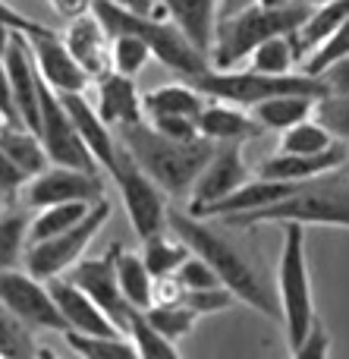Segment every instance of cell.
<instances>
[{"label": "cell", "mask_w": 349, "mask_h": 359, "mask_svg": "<svg viewBox=\"0 0 349 359\" xmlns=\"http://www.w3.org/2000/svg\"><path fill=\"white\" fill-rule=\"evenodd\" d=\"M167 221H170L173 236H180L195 255H201V259L218 271V278L224 280V287H230V290L236 293L239 303L252 306V309L264 318L283 322L277 287H271L268 280L262 278V271L249 262V255L233 240H227L220 230H214L211 224H208V217H195V215H189V211L170 208Z\"/></svg>", "instance_id": "obj_1"}, {"label": "cell", "mask_w": 349, "mask_h": 359, "mask_svg": "<svg viewBox=\"0 0 349 359\" xmlns=\"http://www.w3.org/2000/svg\"><path fill=\"white\" fill-rule=\"evenodd\" d=\"M120 142L129 149V155L167 196H186L192 192L195 180L205 170V164L214 158L218 142L199 136V139H173L164 136L161 130L138 120V123L120 126Z\"/></svg>", "instance_id": "obj_2"}, {"label": "cell", "mask_w": 349, "mask_h": 359, "mask_svg": "<svg viewBox=\"0 0 349 359\" xmlns=\"http://www.w3.org/2000/svg\"><path fill=\"white\" fill-rule=\"evenodd\" d=\"M92 10H94V16L104 22V29L111 38L120 35V32H136V35H142L145 41L151 44L157 60H161L167 69L180 73L183 79H192V76L211 69V57H208L199 44L189 41V35L173 22V19L164 22V19L155 16V13L132 10V6L120 4V0H94Z\"/></svg>", "instance_id": "obj_3"}, {"label": "cell", "mask_w": 349, "mask_h": 359, "mask_svg": "<svg viewBox=\"0 0 349 359\" xmlns=\"http://www.w3.org/2000/svg\"><path fill=\"white\" fill-rule=\"evenodd\" d=\"M318 224V227H346L349 230V174L334 170V174L315 177L293 189L287 198L268 205V208L249 211V215L227 217V227H255V224Z\"/></svg>", "instance_id": "obj_4"}, {"label": "cell", "mask_w": 349, "mask_h": 359, "mask_svg": "<svg viewBox=\"0 0 349 359\" xmlns=\"http://www.w3.org/2000/svg\"><path fill=\"white\" fill-rule=\"evenodd\" d=\"M312 6L293 0L287 6H262L249 4L245 10L233 13V16L218 19V32H214V48H211V67L218 69H233L252 57L258 44H264L274 35H293Z\"/></svg>", "instance_id": "obj_5"}, {"label": "cell", "mask_w": 349, "mask_h": 359, "mask_svg": "<svg viewBox=\"0 0 349 359\" xmlns=\"http://www.w3.org/2000/svg\"><path fill=\"white\" fill-rule=\"evenodd\" d=\"M277 297H280L283 328H287L290 353L302 344L318 316H315L312 278H308V255H306V224L287 221L283 224V249L277 265Z\"/></svg>", "instance_id": "obj_6"}, {"label": "cell", "mask_w": 349, "mask_h": 359, "mask_svg": "<svg viewBox=\"0 0 349 359\" xmlns=\"http://www.w3.org/2000/svg\"><path fill=\"white\" fill-rule=\"evenodd\" d=\"M192 82L199 92H205L208 98L218 101H230L239 107H255L258 101H268L274 95H290V92H302V95H315V98H325L327 86L321 76L312 73H287V76H268L258 73V69H205V73L192 76Z\"/></svg>", "instance_id": "obj_7"}, {"label": "cell", "mask_w": 349, "mask_h": 359, "mask_svg": "<svg viewBox=\"0 0 349 359\" xmlns=\"http://www.w3.org/2000/svg\"><path fill=\"white\" fill-rule=\"evenodd\" d=\"M107 221H111V205H107V198H101L76 227L63 230L57 236H48V240L29 243V249H25V268L41 280L63 278L76 262L85 259V249L92 246V240L101 233V227Z\"/></svg>", "instance_id": "obj_8"}, {"label": "cell", "mask_w": 349, "mask_h": 359, "mask_svg": "<svg viewBox=\"0 0 349 359\" xmlns=\"http://www.w3.org/2000/svg\"><path fill=\"white\" fill-rule=\"evenodd\" d=\"M111 180L117 183L120 189V198H123V208L129 215V224L138 236H155V233H164L167 227V192L155 183L142 168L138 161L129 155V149H120V158L111 170Z\"/></svg>", "instance_id": "obj_9"}, {"label": "cell", "mask_w": 349, "mask_h": 359, "mask_svg": "<svg viewBox=\"0 0 349 359\" xmlns=\"http://www.w3.org/2000/svg\"><path fill=\"white\" fill-rule=\"evenodd\" d=\"M44 149H48L50 164H66V168H79V170H92L101 174L98 158L92 155V149L85 145L79 126H76L69 107L63 104L60 92L48 86V79L41 82V126H38Z\"/></svg>", "instance_id": "obj_10"}, {"label": "cell", "mask_w": 349, "mask_h": 359, "mask_svg": "<svg viewBox=\"0 0 349 359\" xmlns=\"http://www.w3.org/2000/svg\"><path fill=\"white\" fill-rule=\"evenodd\" d=\"M0 299L29 325L31 331H63L66 334V318L57 306L50 284L35 278L31 271H0Z\"/></svg>", "instance_id": "obj_11"}, {"label": "cell", "mask_w": 349, "mask_h": 359, "mask_svg": "<svg viewBox=\"0 0 349 359\" xmlns=\"http://www.w3.org/2000/svg\"><path fill=\"white\" fill-rule=\"evenodd\" d=\"M101 198H104L101 174L66 168V164H48L41 174L29 177L22 189V205L35 211L60 202H101Z\"/></svg>", "instance_id": "obj_12"}, {"label": "cell", "mask_w": 349, "mask_h": 359, "mask_svg": "<svg viewBox=\"0 0 349 359\" xmlns=\"http://www.w3.org/2000/svg\"><path fill=\"white\" fill-rule=\"evenodd\" d=\"M120 249L123 246L117 243V246H111L104 255H98V259H79L73 268H69V278H73L79 287H85V290L94 297V303H98L101 309L113 318V325L126 334L136 306H129V299L123 297L120 280H117V255H120Z\"/></svg>", "instance_id": "obj_13"}, {"label": "cell", "mask_w": 349, "mask_h": 359, "mask_svg": "<svg viewBox=\"0 0 349 359\" xmlns=\"http://www.w3.org/2000/svg\"><path fill=\"white\" fill-rule=\"evenodd\" d=\"M249 177L243 155V142H220L214 158L205 164V170L195 180L192 192H189V215L201 217L205 208H211L214 202L227 198L230 192H236Z\"/></svg>", "instance_id": "obj_14"}, {"label": "cell", "mask_w": 349, "mask_h": 359, "mask_svg": "<svg viewBox=\"0 0 349 359\" xmlns=\"http://www.w3.org/2000/svg\"><path fill=\"white\" fill-rule=\"evenodd\" d=\"M6 73H10V86H13V101H16V111L22 117L25 126L38 133L41 126V69L38 60L31 54V44L25 38V32L13 29L10 44H6Z\"/></svg>", "instance_id": "obj_15"}, {"label": "cell", "mask_w": 349, "mask_h": 359, "mask_svg": "<svg viewBox=\"0 0 349 359\" xmlns=\"http://www.w3.org/2000/svg\"><path fill=\"white\" fill-rule=\"evenodd\" d=\"M25 38H29V44H31L38 69H41V76L48 79V86L54 88V92H60V95L63 92H85V88L92 86V76H88L85 67L73 57V50L66 48L60 32L44 25V29L31 32V35H25Z\"/></svg>", "instance_id": "obj_16"}, {"label": "cell", "mask_w": 349, "mask_h": 359, "mask_svg": "<svg viewBox=\"0 0 349 359\" xmlns=\"http://www.w3.org/2000/svg\"><path fill=\"white\" fill-rule=\"evenodd\" d=\"M50 293H54L57 306H60L63 318H66L69 331H85V334H123L113 325V318L94 303V297L79 287L73 278H50Z\"/></svg>", "instance_id": "obj_17"}, {"label": "cell", "mask_w": 349, "mask_h": 359, "mask_svg": "<svg viewBox=\"0 0 349 359\" xmlns=\"http://www.w3.org/2000/svg\"><path fill=\"white\" fill-rule=\"evenodd\" d=\"M349 161V142H337L334 149L318 151V155H290V151H277L258 168L262 177L271 180H290V183H308L315 177L343 170Z\"/></svg>", "instance_id": "obj_18"}, {"label": "cell", "mask_w": 349, "mask_h": 359, "mask_svg": "<svg viewBox=\"0 0 349 359\" xmlns=\"http://www.w3.org/2000/svg\"><path fill=\"white\" fill-rule=\"evenodd\" d=\"M60 98H63V104L69 107V114H73L76 126H79L85 145L92 149V155L98 158V164L107 170V174H111L113 164H117V158H120V149H123L117 130L104 123V117L98 114V107L88 104L85 92H63Z\"/></svg>", "instance_id": "obj_19"}, {"label": "cell", "mask_w": 349, "mask_h": 359, "mask_svg": "<svg viewBox=\"0 0 349 359\" xmlns=\"http://www.w3.org/2000/svg\"><path fill=\"white\" fill-rule=\"evenodd\" d=\"M63 41L92 79H101L104 73H111V35H107L104 22L94 16V10L66 22Z\"/></svg>", "instance_id": "obj_20"}, {"label": "cell", "mask_w": 349, "mask_h": 359, "mask_svg": "<svg viewBox=\"0 0 349 359\" xmlns=\"http://www.w3.org/2000/svg\"><path fill=\"white\" fill-rule=\"evenodd\" d=\"M94 86H98V101H94V107H98V114L104 117L107 126L120 130V126L145 120V101H142V95H138L132 76H123V73H117V69H111V73H104L101 79H94Z\"/></svg>", "instance_id": "obj_21"}, {"label": "cell", "mask_w": 349, "mask_h": 359, "mask_svg": "<svg viewBox=\"0 0 349 359\" xmlns=\"http://www.w3.org/2000/svg\"><path fill=\"white\" fill-rule=\"evenodd\" d=\"M302 183H290V180H271V177H262L258 174L255 180H245L236 192H230L227 198L214 202L211 208H205L208 221H227V217H236V215H249V211H258V208H268V205L280 202L287 198L293 189H299Z\"/></svg>", "instance_id": "obj_22"}, {"label": "cell", "mask_w": 349, "mask_h": 359, "mask_svg": "<svg viewBox=\"0 0 349 359\" xmlns=\"http://www.w3.org/2000/svg\"><path fill=\"white\" fill-rule=\"evenodd\" d=\"M199 133L220 145V142H249V139L264 136L268 130L258 123L255 114L239 111V104L211 98L205 104V111L199 114Z\"/></svg>", "instance_id": "obj_23"}, {"label": "cell", "mask_w": 349, "mask_h": 359, "mask_svg": "<svg viewBox=\"0 0 349 359\" xmlns=\"http://www.w3.org/2000/svg\"><path fill=\"white\" fill-rule=\"evenodd\" d=\"M161 6L167 10V19H173L186 32L189 41L199 44L211 57L214 32H218L220 19V0H161Z\"/></svg>", "instance_id": "obj_24"}, {"label": "cell", "mask_w": 349, "mask_h": 359, "mask_svg": "<svg viewBox=\"0 0 349 359\" xmlns=\"http://www.w3.org/2000/svg\"><path fill=\"white\" fill-rule=\"evenodd\" d=\"M0 151H3L16 168H22L29 177L41 174L50 164L41 136H38L31 126L16 123V120H3V123H0Z\"/></svg>", "instance_id": "obj_25"}, {"label": "cell", "mask_w": 349, "mask_h": 359, "mask_svg": "<svg viewBox=\"0 0 349 359\" xmlns=\"http://www.w3.org/2000/svg\"><path fill=\"white\" fill-rule=\"evenodd\" d=\"M349 19V0H325V4L312 6V13L306 16V22L293 32V44H296V54L299 60H306L318 44H325L334 32L340 29Z\"/></svg>", "instance_id": "obj_26"}, {"label": "cell", "mask_w": 349, "mask_h": 359, "mask_svg": "<svg viewBox=\"0 0 349 359\" xmlns=\"http://www.w3.org/2000/svg\"><path fill=\"white\" fill-rule=\"evenodd\" d=\"M318 101L315 95H302V92H290V95H274L268 101H258L252 107V114L258 117V123L271 133H283L290 126L302 123V120L315 117L318 111Z\"/></svg>", "instance_id": "obj_27"}, {"label": "cell", "mask_w": 349, "mask_h": 359, "mask_svg": "<svg viewBox=\"0 0 349 359\" xmlns=\"http://www.w3.org/2000/svg\"><path fill=\"white\" fill-rule=\"evenodd\" d=\"M145 101V114H183V117H199L201 111H205V104L211 98H208L205 92H199V88L192 86V82H167V86H157L151 88V92L142 95Z\"/></svg>", "instance_id": "obj_28"}, {"label": "cell", "mask_w": 349, "mask_h": 359, "mask_svg": "<svg viewBox=\"0 0 349 359\" xmlns=\"http://www.w3.org/2000/svg\"><path fill=\"white\" fill-rule=\"evenodd\" d=\"M117 280H120L123 297L129 299V306H136V309H148V306H155V274H151V268L145 265L142 255L120 249Z\"/></svg>", "instance_id": "obj_29"}, {"label": "cell", "mask_w": 349, "mask_h": 359, "mask_svg": "<svg viewBox=\"0 0 349 359\" xmlns=\"http://www.w3.org/2000/svg\"><path fill=\"white\" fill-rule=\"evenodd\" d=\"M92 208H94V202H60V205L38 208V215L31 217V224H29V243L48 240V236H57V233H63V230L76 227Z\"/></svg>", "instance_id": "obj_30"}, {"label": "cell", "mask_w": 349, "mask_h": 359, "mask_svg": "<svg viewBox=\"0 0 349 359\" xmlns=\"http://www.w3.org/2000/svg\"><path fill=\"white\" fill-rule=\"evenodd\" d=\"M337 142H343V139L334 136L318 117H308V120H302V123H296V126H290V130L280 133V149L277 151H290V155H318V151L334 149Z\"/></svg>", "instance_id": "obj_31"}, {"label": "cell", "mask_w": 349, "mask_h": 359, "mask_svg": "<svg viewBox=\"0 0 349 359\" xmlns=\"http://www.w3.org/2000/svg\"><path fill=\"white\" fill-rule=\"evenodd\" d=\"M66 344L85 359H136L138 350L129 334H85V331H66Z\"/></svg>", "instance_id": "obj_32"}, {"label": "cell", "mask_w": 349, "mask_h": 359, "mask_svg": "<svg viewBox=\"0 0 349 359\" xmlns=\"http://www.w3.org/2000/svg\"><path fill=\"white\" fill-rule=\"evenodd\" d=\"M192 255V249L186 246V243L176 236V240H170L167 233H155V236H145L142 240V259L145 265L151 268V274L155 278H167V274H176L180 271V265Z\"/></svg>", "instance_id": "obj_33"}, {"label": "cell", "mask_w": 349, "mask_h": 359, "mask_svg": "<svg viewBox=\"0 0 349 359\" xmlns=\"http://www.w3.org/2000/svg\"><path fill=\"white\" fill-rule=\"evenodd\" d=\"M126 334H129V341L136 344V350H138V356L142 359H176L180 356L176 344L170 341L164 331H157L155 325H151V318L145 316V309L132 312Z\"/></svg>", "instance_id": "obj_34"}, {"label": "cell", "mask_w": 349, "mask_h": 359, "mask_svg": "<svg viewBox=\"0 0 349 359\" xmlns=\"http://www.w3.org/2000/svg\"><path fill=\"white\" fill-rule=\"evenodd\" d=\"M41 353V347L31 337V328L0 299V356L6 359H31Z\"/></svg>", "instance_id": "obj_35"}, {"label": "cell", "mask_w": 349, "mask_h": 359, "mask_svg": "<svg viewBox=\"0 0 349 359\" xmlns=\"http://www.w3.org/2000/svg\"><path fill=\"white\" fill-rule=\"evenodd\" d=\"M296 63H299V54H296V44L290 35L268 38V41L258 44L249 57V69H258V73H268V76L293 73Z\"/></svg>", "instance_id": "obj_36"}, {"label": "cell", "mask_w": 349, "mask_h": 359, "mask_svg": "<svg viewBox=\"0 0 349 359\" xmlns=\"http://www.w3.org/2000/svg\"><path fill=\"white\" fill-rule=\"evenodd\" d=\"M29 211H6L0 217V271H10L29 249Z\"/></svg>", "instance_id": "obj_37"}, {"label": "cell", "mask_w": 349, "mask_h": 359, "mask_svg": "<svg viewBox=\"0 0 349 359\" xmlns=\"http://www.w3.org/2000/svg\"><path fill=\"white\" fill-rule=\"evenodd\" d=\"M151 57H155L151 44L136 32H120L111 38V69H117V73L136 79Z\"/></svg>", "instance_id": "obj_38"}, {"label": "cell", "mask_w": 349, "mask_h": 359, "mask_svg": "<svg viewBox=\"0 0 349 359\" xmlns=\"http://www.w3.org/2000/svg\"><path fill=\"white\" fill-rule=\"evenodd\" d=\"M145 316H148L151 325H155L157 331H164L170 341H180L183 334H189L195 318H199L186 303H155L145 309Z\"/></svg>", "instance_id": "obj_39"}, {"label": "cell", "mask_w": 349, "mask_h": 359, "mask_svg": "<svg viewBox=\"0 0 349 359\" xmlns=\"http://www.w3.org/2000/svg\"><path fill=\"white\" fill-rule=\"evenodd\" d=\"M346 54H349V19L340 25L337 32H334L331 38H327L325 44H318V48H315L312 54L302 60V73L321 76L334 60H340V57H346Z\"/></svg>", "instance_id": "obj_40"}, {"label": "cell", "mask_w": 349, "mask_h": 359, "mask_svg": "<svg viewBox=\"0 0 349 359\" xmlns=\"http://www.w3.org/2000/svg\"><path fill=\"white\" fill-rule=\"evenodd\" d=\"M315 117H318L337 139L349 142V92H343V95H325V98L318 101Z\"/></svg>", "instance_id": "obj_41"}, {"label": "cell", "mask_w": 349, "mask_h": 359, "mask_svg": "<svg viewBox=\"0 0 349 359\" xmlns=\"http://www.w3.org/2000/svg\"><path fill=\"white\" fill-rule=\"evenodd\" d=\"M183 303L195 312V316H211V312H227L236 303V293L230 287L218 284V287H201V290H186Z\"/></svg>", "instance_id": "obj_42"}, {"label": "cell", "mask_w": 349, "mask_h": 359, "mask_svg": "<svg viewBox=\"0 0 349 359\" xmlns=\"http://www.w3.org/2000/svg\"><path fill=\"white\" fill-rule=\"evenodd\" d=\"M176 278L183 280V287H186V290H201V287H218V284H224V280L218 278V271H214V268L208 265L201 255H195V252L180 265Z\"/></svg>", "instance_id": "obj_43"}, {"label": "cell", "mask_w": 349, "mask_h": 359, "mask_svg": "<svg viewBox=\"0 0 349 359\" xmlns=\"http://www.w3.org/2000/svg\"><path fill=\"white\" fill-rule=\"evenodd\" d=\"M148 123L173 139H199V117H183V114H151Z\"/></svg>", "instance_id": "obj_44"}, {"label": "cell", "mask_w": 349, "mask_h": 359, "mask_svg": "<svg viewBox=\"0 0 349 359\" xmlns=\"http://www.w3.org/2000/svg\"><path fill=\"white\" fill-rule=\"evenodd\" d=\"M327 353H331V337H327L321 322H315L308 328V334L302 337V344L293 350V356H299V359H325Z\"/></svg>", "instance_id": "obj_45"}, {"label": "cell", "mask_w": 349, "mask_h": 359, "mask_svg": "<svg viewBox=\"0 0 349 359\" xmlns=\"http://www.w3.org/2000/svg\"><path fill=\"white\" fill-rule=\"evenodd\" d=\"M25 183H29V174L22 168L10 161V158L0 151V196L3 198H13V196H22Z\"/></svg>", "instance_id": "obj_46"}, {"label": "cell", "mask_w": 349, "mask_h": 359, "mask_svg": "<svg viewBox=\"0 0 349 359\" xmlns=\"http://www.w3.org/2000/svg\"><path fill=\"white\" fill-rule=\"evenodd\" d=\"M321 79H325V86H327V95L349 92V54L340 57V60H334L331 67L321 73Z\"/></svg>", "instance_id": "obj_47"}, {"label": "cell", "mask_w": 349, "mask_h": 359, "mask_svg": "<svg viewBox=\"0 0 349 359\" xmlns=\"http://www.w3.org/2000/svg\"><path fill=\"white\" fill-rule=\"evenodd\" d=\"M54 4V10L60 13L66 22H73V19L85 16V13H92V4L94 0H50Z\"/></svg>", "instance_id": "obj_48"}, {"label": "cell", "mask_w": 349, "mask_h": 359, "mask_svg": "<svg viewBox=\"0 0 349 359\" xmlns=\"http://www.w3.org/2000/svg\"><path fill=\"white\" fill-rule=\"evenodd\" d=\"M249 4H255V0H220V19L233 16V13H239V10H245Z\"/></svg>", "instance_id": "obj_49"}, {"label": "cell", "mask_w": 349, "mask_h": 359, "mask_svg": "<svg viewBox=\"0 0 349 359\" xmlns=\"http://www.w3.org/2000/svg\"><path fill=\"white\" fill-rule=\"evenodd\" d=\"M120 4H126V6H132V10H142V13H155L151 6H157L161 0H120ZM155 16H161V13H155Z\"/></svg>", "instance_id": "obj_50"}, {"label": "cell", "mask_w": 349, "mask_h": 359, "mask_svg": "<svg viewBox=\"0 0 349 359\" xmlns=\"http://www.w3.org/2000/svg\"><path fill=\"white\" fill-rule=\"evenodd\" d=\"M255 4H262V6H287V4H293V0H255Z\"/></svg>", "instance_id": "obj_51"}, {"label": "cell", "mask_w": 349, "mask_h": 359, "mask_svg": "<svg viewBox=\"0 0 349 359\" xmlns=\"http://www.w3.org/2000/svg\"><path fill=\"white\" fill-rule=\"evenodd\" d=\"M302 4H308V6H318V4H325V0H302Z\"/></svg>", "instance_id": "obj_52"}, {"label": "cell", "mask_w": 349, "mask_h": 359, "mask_svg": "<svg viewBox=\"0 0 349 359\" xmlns=\"http://www.w3.org/2000/svg\"><path fill=\"white\" fill-rule=\"evenodd\" d=\"M6 215V208H3V196H0V217H3Z\"/></svg>", "instance_id": "obj_53"}, {"label": "cell", "mask_w": 349, "mask_h": 359, "mask_svg": "<svg viewBox=\"0 0 349 359\" xmlns=\"http://www.w3.org/2000/svg\"><path fill=\"white\" fill-rule=\"evenodd\" d=\"M343 170H346V174H349V161H346V168H343Z\"/></svg>", "instance_id": "obj_54"}]
</instances>
